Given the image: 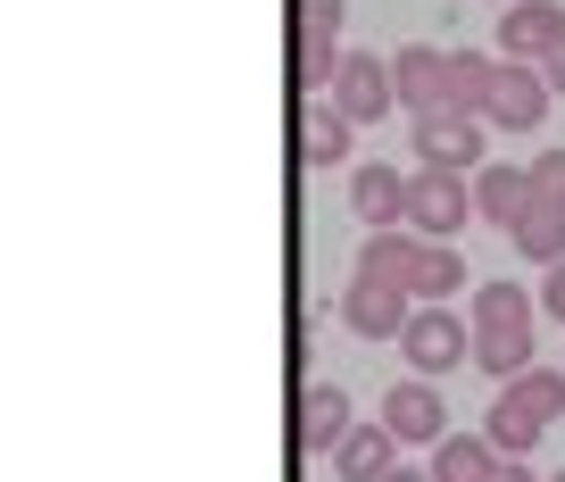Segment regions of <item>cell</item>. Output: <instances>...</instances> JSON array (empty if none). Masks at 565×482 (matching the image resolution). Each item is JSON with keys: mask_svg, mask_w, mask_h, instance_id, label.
I'll return each mask as SVG.
<instances>
[{"mask_svg": "<svg viewBox=\"0 0 565 482\" xmlns=\"http://www.w3.org/2000/svg\"><path fill=\"white\" fill-rule=\"evenodd\" d=\"M358 267L391 275V283H407V300L416 308H441L449 291H466V258L458 242H424V233H366V250H358Z\"/></svg>", "mask_w": 565, "mask_h": 482, "instance_id": "cell-1", "label": "cell"}, {"mask_svg": "<svg viewBox=\"0 0 565 482\" xmlns=\"http://www.w3.org/2000/svg\"><path fill=\"white\" fill-rule=\"evenodd\" d=\"M475 366L499 383H515L532 366V300L515 283H482L475 291Z\"/></svg>", "mask_w": 565, "mask_h": 482, "instance_id": "cell-2", "label": "cell"}, {"mask_svg": "<svg viewBox=\"0 0 565 482\" xmlns=\"http://www.w3.org/2000/svg\"><path fill=\"white\" fill-rule=\"evenodd\" d=\"M341 317H350V333H358V341H399V333H407V317H416V300H407V283H391V275L358 267V275H350V291H341Z\"/></svg>", "mask_w": 565, "mask_h": 482, "instance_id": "cell-3", "label": "cell"}, {"mask_svg": "<svg viewBox=\"0 0 565 482\" xmlns=\"http://www.w3.org/2000/svg\"><path fill=\"white\" fill-rule=\"evenodd\" d=\"M399 350H407V375H449L458 357H475V324L449 317V308H416L407 333H399Z\"/></svg>", "mask_w": 565, "mask_h": 482, "instance_id": "cell-4", "label": "cell"}, {"mask_svg": "<svg viewBox=\"0 0 565 482\" xmlns=\"http://www.w3.org/2000/svg\"><path fill=\"white\" fill-rule=\"evenodd\" d=\"M466 216H475V192H466V175H441V167L407 175V233H424V242H449Z\"/></svg>", "mask_w": 565, "mask_h": 482, "instance_id": "cell-5", "label": "cell"}, {"mask_svg": "<svg viewBox=\"0 0 565 482\" xmlns=\"http://www.w3.org/2000/svg\"><path fill=\"white\" fill-rule=\"evenodd\" d=\"M416 159L441 167V175H475V167H482V117H466V108H433V117H416Z\"/></svg>", "mask_w": 565, "mask_h": 482, "instance_id": "cell-6", "label": "cell"}, {"mask_svg": "<svg viewBox=\"0 0 565 482\" xmlns=\"http://www.w3.org/2000/svg\"><path fill=\"white\" fill-rule=\"evenodd\" d=\"M548 75L524 67V58H499V84H491V108H482V126H508V133H532L548 117Z\"/></svg>", "mask_w": 565, "mask_h": 482, "instance_id": "cell-7", "label": "cell"}, {"mask_svg": "<svg viewBox=\"0 0 565 482\" xmlns=\"http://www.w3.org/2000/svg\"><path fill=\"white\" fill-rule=\"evenodd\" d=\"M324 100L350 117V126H374V117H391V100H399V84H391V67L383 58H366V51H350L341 58V75H333V92Z\"/></svg>", "mask_w": 565, "mask_h": 482, "instance_id": "cell-8", "label": "cell"}, {"mask_svg": "<svg viewBox=\"0 0 565 482\" xmlns=\"http://www.w3.org/2000/svg\"><path fill=\"white\" fill-rule=\"evenodd\" d=\"M391 84H399L407 117H433V108H449V58L433 51V42H407V51L391 58Z\"/></svg>", "mask_w": 565, "mask_h": 482, "instance_id": "cell-9", "label": "cell"}, {"mask_svg": "<svg viewBox=\"0 0 565 482\" xmlns=\"http://www.w3.org/2000/svg\"><path fill=\"white\" fill-rule=\"evenodd\" d=\"M383 425L399 432V441H449V416H441V392H433V375H407L383 392Z\"/></svg>", "mask_w": 565, "mask_h": 482, "instance_id": "cell-10", "label": "cell"}, {"mask_svg": "<svg viewBox=\"0 0 565 482\" xmlns=\"http://www.w3.org/2000/svg\"><path fill=\"white\" fill-rule=\"evenodd\" d=\"M499 42H508V58L541 67V58L565 42V9H557V0H508V18H499Z\"/></svg>", "mask_w": 565, "mask_h": 482, "instance_id": "cell-11", "label": "cell"}, {"mask_svg": "<svg viewBox=\"0 0 565 482\" xmlns=\"http://www.w3.org/2000/svg\"><path fill=\"white\" fill-rule=\"evenodd\" d=\"M391 465H399V432L374 416V425H350L341 432V449H333V474L341 482H383Z\"/></svg>", "mask_w": 565, "mask_h": 482, "instance_id": "cell-12", "label": "cell"}, {"mask_svg": "<svg viewBox=\"0 0 565 482\" xmlns=\"http://www.w3.org/2000/svg\"><path fill=\"white\" fill-rule=\"evenodd\" d=\"M350 208H358L366 233L407 225V175H391V167H358V175H350Z\"/></svg>", "mask_w": 565, "mask_h": 482, "instance_id": "cell-13", "label": "cell"}, {"mask_svg": "<svg viewBox=\"0 0 565 482\" xmlns=\"http://www.w3.org/2000/svg\"><path fill=\"white\" fill-rule=\"evenodd\" d=\"M350 117L333 100H300V159L308 167H350Z\"/></svg>", "mask_w": 565, "mask_h": 482, "instance_id": "cell-14", "label": "cell"}, {"mask_svg": "<svg viewBox=\"0 0 565 482\" xmlns=\"http://www.w3.org/2000/svg\"><path fill=\"white\" fill-rule=\"evenodd\" d=\"M475 208L499 233H515V216L532 208V167H475Z\"/></svg>", "mask_w": 565, "mask_h": 482, "instance_id": "cell-15", "label": "cell"}, {"mask_svg": "<svg viewBox=\"0 0 565 482\" xmlns=\"http://www.w3.org/2000/svg\"><path fill=\"white\" fill-rule=\"evenodd\" d=\"M499 399H508L515 416H532V425L548 432V425L565 416V366H524L515 383H499Z\"/></svg>", "mask_w": 565, "mask_h": 482, "instance_id": "cell-16", "label": "cell"}, {"mask_svg": "<svg viewBox=\"0 0 565 482\" xmlns=\"http://www.w3.org/2000/svg\"><path fill=\"white\" fill-rule=\"evenodd\" d=\"M491 474H499L491 432H449V441H433V482H491Z\"/></svg>", "mask_w": 565, "mask_h": 482, "instance_id": "cell-17", "label": "cell"}, {"mask_svg": "<svg viewBox=\"0 0 565 482\" xmlns=\"http://www.w3.org/2000/svg\"><path fill=\"white\" fill-rule=\"evenodd\" d=\"M341 34H291V84H300V100H317V92H333V75H341Z\"/></svg>", "mask_w": 565, "mask_h": 482, "instance_id": "cell-18", "label": "cell"}, {"mask_svg": "<svg viewBox=\"0 0 565 482\" xmlns=\"http://www.w3.org/2000/svg\"><path fill=\"white\" fill-rule=\"evenodd\" d=\"M341 432H350V399H341V383H308V392H300V449H341Z\"/></svg>", "mask_w": 565, "mask_h": 482, "instance_id": "cell-19", "label": "cell"}, {"mask_svg": "<svg viewBox=\"0 0 565 482\" xmlns=\"http://www.w3.org/2000/svg\"><path fill=\"white\" fill-rule=\"evenodd\" d=\"M508 242H515L524 258H541V267H557V258H565V208H557V200H532V208L515 216Z\"/></svg>", "mask_w": 565, "mask_h": 482, "instance_id": "cell-20", "label": "cell"}, {"mask_svg": "<svg viewBox=\"0 0 565 482\" xmlns=\"http://www.w3.org/2000/svg\"><path fill=\"white\" fill-rule=\"evenodd\" d=\"M491 84H499V58H482V51H449V108L482 117V108H491Z\"/></svg>", "mask_w": 565, "mask_h": 482, "instance_id": "cell-21", "label": "cell"}, {"mask_svg": "<svg viewBox=\"0 0 565 482\" xmlns=\"http://www.w3.org/2000/svg\"><path fill=\"white\" fill-rule=\"evenodd\" d=\"M482 432H491V449H499V458H524V449L541 441V425H532V416H515L508 399H491V416H482Z\"/></svg>", "mask_w": 565, "mask_h": 482, "instance_id": "cell-22", "label": "cell"}, {"mask_svg": "<svg viewBox=\"0 0 565 482\" xmlns=\"http://www.w3.org/2000/svg\"><path fill=\"white\" fill-rule=\"evenodd\" d=\"M532 200H557L565 208V150H541V159H532Z\"/></svg>", "mask_w": 565, "mask_h": 482, "instance_id": "cell-23", "label": "cell"}, {"mask_svg": "<svg viewBox=\"0 0 565 482\" xmlns=\"http://www.w3.org/2000/svg\"><path fill=\"white\" fill-rule=\"evenodd\" d=\"M300 25L308 34H341V0H300Z\"/></svg>", "mask_w": 565, "mask_h": 482, "instance_id": "cell-24", "label": "cell"}, {"mask_svg": "<svg viewBox=\"0 0 565 482\" xmlns=\"http://www.w3.org/2000/svg\"><path fill=\"white\" fill-rule=\"evenodd\" d=\"M541 308H548V317L565 324V258H557V267H548V283H541Z\"/></svg>", "mask_w": 565, "mask_h": 482, "instance_id": "cell-25", "label": "cell"}, {"mask_svg": "<svg viewBox=\"0 0 565 482\" xmlns=\"http://www.w3.org/2000/svg\"><path fill=\"white\" fill-rule=\"evenodd\" d=\"M541 75H548V92H557V100H565V42H557V51L541 58Z\"/></svg>", "mask_w": 565, "mask_h": 482, "instance_id": "cell-26", "label": "cell"}, {"mask_svg": "<svg viewBox=\"0 0 565 482\" xmlns=\"http://www.w3.org/2000/svg\"><path fill=\"white\" fill-rule=\"evenodd\" d=\"M491 482H532V474H524L515 458H499V474H491Z\"/></svg>", "mask_w": 565, "mask_h": 482, "instance_id": "cell-27", "label": "cell"}, {"mask_svg": "<svg viewBox=\"0 0 565 482\" xmlns=\"http://www.w3.org/2000/svg\"><path fill=\"white\" fill-rule=\"evenodd\" d=\"M383 482H433V474H416V465H391V474Z\"/></svg>", "mask_w": 565, "mask_h": 482, "instance_id": "cell-28", "label": "cell"}, {"mask_svg": "<svg viewBox=\"0 0 565 482\" xmlns=\"http://www.w3.org/2000/svg\"><path fill=\"white\" fill-rule=\"evenodd\" d=\"M499 9H508V0H499Z\"/></svg>", "mask_w": 565, "mask_h": 482, "instance_id": "cell-29", "label": "cell"}, {"mask_svg": "<svg viewBox=\"0 0 565 482\" xmlns=\"http://www.w3.org/2000/svg\"><path fill=\"white\" fill-rule=\"evenodd\" d=\"M557 482H565V474H557Z\"/></svg>", "mask_w": 565, "mask_h": 482, "instance_id": "cell-30", "label": "cell"}]
</instances>
